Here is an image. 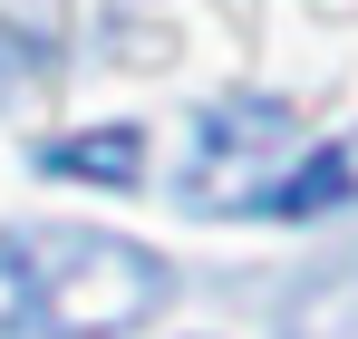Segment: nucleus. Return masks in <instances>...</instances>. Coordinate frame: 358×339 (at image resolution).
Here are the masks:
<instances>
[{
	"label": "nucleus",
	"mask_w": 358,
	"mask_h": 339,
	"mask_svg": "<svg viewBox=\"0 0 358 339\" xmlns=\"http://www.w3.org/2000/svg\"><path fill=\"white\" fill-rule=\"evenodd\" d=\"M175 272L126 233H0V339H117L165 310Z\"/></svg>",
	"instance_id": "obj_1"
},
{
	"label": "nucleus",
	"mask_w": 358,
	"mask_h": 339,
	"mask_svg": "<svg viewBox=\"0 0 358 339\" xmlns=\"http://www.w3.org/2000/svg\"><path fill=\"white\" fill-rule=\"evenodd\" d=\"M300 155V116L262 88H233L194 116V174H184V214H271L281 174Z\"/></svg>",
	"instance_id": "obj_2"
},
{
	"label": "nucleus",
	"mask_w": 358,
	"mask_h": 339,
	"mask_svg": "<svg viewBox=\"0 0 358 339\" xmlns=\"http://www.w3.org/2000/svg\"><path fill=\"white\" fill-rule=\"evenodd\" d=\"M39 174L136 194V174H145V126H78V136H49V146H39Z\"/></svg>",
	"instance_id": "obj_3"
},
{
	"label": "nucleus",
	"mask_w": 358,
	"mask_h": 339,
	"mask_svg": "<svg viewBox=\"0 0 358 339\" xmlns=\"http://www.w3.org/2000/svg\"><path fill=\"white\" fill-rule=\"evenodd\" d=\"M358 194V155L349 146H300L291 174H281V194H271V214L300 223V214H329V204H349Z\"/></svg>",
	"instance_id": "obj_4"
},
{
	"label": "nucleus",
	"mask_w": 358,
	"mask_h": 339,
	"mask_svg": "<svg viewBox=\"0 0 358 339\" xmlns=\"http://www.w3.org/2000/svg\"><path fill=\"white\" fill-rule=\"evenodd\" d=\"M281 339H358V272H320L310 291H291Z\"/></svg>",
	"instance_id": "obj_5"
}]
</instances>
